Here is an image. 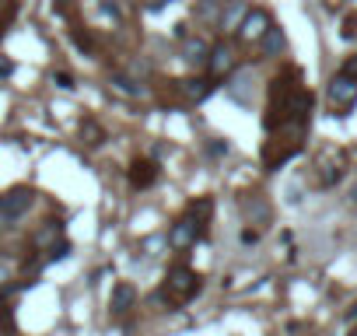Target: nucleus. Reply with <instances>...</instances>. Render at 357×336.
Returning a JSON list of instances; mask_svg holds the SVG:
<instances>
[{"instance_id": "1", "label": "nucleus", "mask_w": 357, "mask_h": 336, "mask_svg": "<svg viewBox=\"0 0 357 336\" xmlns=\"http://www.w3.org/2000/svg\"><path fill=\"white\" fill-rule=\"evenodd\" d=\"M200 273L190 270V266H172L168 277H165V287H161V298H168L172 305H186L200 294Z\"/></svg>"}, {"instance_id": "2", "label": "nucleus", "mask_w": 357, "mask_h": 336, "mask_svg": "<svg viewBox=\"0 0 357 336\" xmlns=\"http://www.w3.org/2000/svg\"><path fill=\"white\" fill-rule=\"evenodd\" d=\"M32 204H36V193L29 186H15L11 193H4V197H0V228L18 224L32 211Z\"/></svg>"}, {"instance_id": "3", "label": "nucleus", "mask_w": 357, "mask_h": 336, "mask_svg": "<svg viewBox=\"0 0 357 336\" xmlns=\"http://www.w3.org/2000/svg\"><path fill=\"white\" fill-rule=\"evenodd\" d=\"M326 98H329V105H333V112H336V116L350 112V109L357 105V81H354V77H347V74H336V77L329 81Z\"/></svg>"}, {"instance_id": "4", "label": "nucleus", "mask_w": 357, "mask_h": 336, "mask_svg": "<svg viewBox=\"0 0 357 336\" xmlns=\"http://www.w3.org/2000/svg\"><path fill=\"white\" fill-rule=\"evenodd\" d=\"M270 25H273L270 11H263V8H249V15L242 18V25H238V32H235V36H238L242 43H249V46H252V43H259V39L266 36V29H270Z\"/></svg>"}, {"instance_id": "5", "label": "nucleus", "mask_w": 357, "mask_h": 336, "mask_svg": "<svg viewBox=\"0 0 357 336\" xmlns=\"http://www.w3.org/2000/svg\"><path fill=\"white\" fill-rule=\"evenodd\" d=\"M235 67H238V56H235V49L231 46H225V43H218V46H211V60H207V70H211V77H231L235 74Z\"/></svg>"}, {"instance_id": "6", "label": "nucleus", "mask_w": 357, "mask_h": 336, "mask_svg": "<svg viewBox=\"0 0 357 336\" xmlns=\"http://www.w3.org/2000/svg\"><path fill=\"white\" fill-rule=\"evenodd\" d=\"M197 238H200V231H197V224H193L190 217L175 221V224L168 228V245H172V249H190V245H197Z\"/></svg>"}, {"instance_id": "7", "label": "nucleus", "mask_w": 357, "mask_h": 336, "mask_svg": "<svg viewBox=\"0 0 357 336\" xmlns=\"http://www.w3.org/2000/svg\"><path fill=\"white\" fill-rule=\"evenodd\" d=\"M249 15V4L245 0H225V8H221V32H238V25H242V18Z\"/></svg>"}, {"instance_id": "8", "label": "nucleus", "mask_w": 357, "mask_h": 336, "mask_svg": "<svg viewBox=\"0 0 357 336\" xmlns=\"http://www.w3.org/2000/svg\"><path fill=\"white\" fill-rule=\"evenodd\" d=\"M183 60H186L190 67H207V60H211V43L200 39V36H190V39L183 43Z\"/></svg>"}, {"instance_id": "9", "label": "nucleus", "mask_w": 357, "mask_h": 336, "mask_svg": "<svg viewBox=\"0 0 357 336\" xmlns=\"http://www.w3.org/2000/svg\"><path fill=\"white\" fill-rule=\"evenodd\" d=\"M158 179V165L154 161H133L130 165V186L133 190H147Z\"/></svg>"}, {"instance_id": "10", "label": "nucleus", "mask_w": 357, "mask_h": 336, "mask_svg": "<svg viewBox=\"0 0 357 336\" xmlns=\"http://www.w3.org/2000/svg\"><path fill=\"white\" fill-rule=\"evenodd\" d=\"M133 305H137V291H133V284H116V287H112V298H109L112 315H126Z\"/></svg>"}, {"instance_id": "11", "label": "nucleus", "mask_w": 357, "mask_h": 336, "mask_svg": "<svg viewBox=\"0 0 357 336\" xmlns=\"http://www.w3.org/2000/svg\"><path fill=\"white\" fill-rule=\"evenodd\" d=\"M178 91H183L190 102H204L214 91V84L207 77H186V81H178Z\"/></svg>"}, {"instance_id": "12", "label": "nucleus", "mask_w": 357, "mask_h": 336, "mask_svg": "<svg viewBox=\"0 0 357 336\" xmlns=\"http://www.w3.org/2000/svg\"><path fill=\"white\" fill-rule=\"evenodd\" d=\"M109 84H112L119 95H126V98H144V95H147V88H144L140 81L126 77V74H112V77H109Z\"/></svg>"}, {"instance_id": "13", "label": "nucleus", "mask_w": 357, "mask_h": 336, "mask_svg": "<svg viewBox=\"0 0 357 336\" xmlns=\"http://www.w3.org/2000/svg\"><path fill=\"white\" fill-rule=\"evenodd\" d=\"M211 214H214V204H211L207 197L193 204V214H190V221L197 224V231H200V238H204V235H207V228H211Z\"/></svg>"}, {"instance_id": "14", "label": "nucleus", "mask_w": 357, "mask_h": 336, "mask_svg": "<svg viewBox=\"0 0 357 336\" xmlns=\"http://www.w3.org/2000/svg\"><path fill=\"white\" fill-rule=\"evenodd\" d=\"M259 49H263V56H277V53H284V32H280L277 25H270L266 36L259 39Z\"/></svg>"}, {"instance_id": "15", "label": "nucleus", "mask_w": 357, "mask_h": 336, "mask_svg": "<svg viewBox=\"0 0 357 336\" xmlns=\"http://www.w3.org/2000/svg\"><path fill=\"white\" fill-rule=\"evenodd\" d=\"M242 211H245V214H249V217H252L256 224H266V221H270V207H266V204H263L259 197L245 200V204H242Z\"/></svg>"}, {"instance_id": "16", "label": "nucleus", "mask_w": 357, "mask_h": 336, "mask_svg": "<svg viewBox=\"0 0 357 336\" xmlns=\"http://www.w3.org/2000/svg\"><path fill=\"white\" fill-rule=\"evenodd\" d=\"M81 137H84V140L91 144V147H98V144L105 140V133H102V126H95L91 119H88V123H81Z\"/></svg>"}, {"instance_id": "17", "label": "nucleus", "mask_w": 357, "mask_h": 336, "mask_svg": "<svg viewBox=\"0 0 357 336\" xmlns=\"http://www.w3.org/2000/svg\"><path fill=\"white\" fill-rule=\"evenodd\" d=\"M56 235H60V221H50V224L36 235V245H46V242H50V238H56Z\"/></svg>"}, {"instance_id": "18", "label": "nucleus", "mask_w": 357, "mask_h": 336, "mask_svg": "<svg viewBox=\"0 0 357 336\" xmlns=\"http://www.w3.org/2000/svg\"><path fill=\"white\" fill-rule=\"evenodd\" d=\"M67 252H70V245H67V242H60V245H50V256H46V259H50V263H56V259H67Z\"/></svg>"}, {"instance_id": "19", "label": "nucleus", "mask_w": 357, "mask_h": 336, "mask_svg": "<svg viewBox=\"0 0 357 336\" xmlns=\"http://www.w3.org/2000/svg\"><path fill=\"white\" fill-rule=\"evenodd\" d=\"M343 39H354L357 36V15H350V18H343V32H340Z\"/></svg>"}, {"instance_id": "20", "label": "nucleus", "mask_w": 357, "mask_h": 336, "mask_svg": "<svg viewBox=\"0 0 357 336\" xmlns=\"http://www.w3.org/2000/svg\"><path fill=\"white\" fill-rule=\"evenodd\" d=\"M53 84H56V88H63V91H70V88H74V77L60 70V74H53Z\"/></svg>"}, {"instance_id": "21", "label": "nucleus", "mask_w": 357, "mask_h": 336, "mask_svg": "<svg viewBox=\"0 0 357 336\" xmlns=\"http://www.w3.org/2000/svg\"><path fill=\"white\" fill-rule=\"evenodd\" d=\"M340 74H347V77H354V81H357V56H350V60L340 67Z\"/></svg>"}, {"instance_id": "22", "label": "nucleus", "mask_w": 357, "mask_h": 336, "mask_svg": "<svg viewBox=\"0 0 357 336\" xmlns=\"http://www.w3.org/2000/svg\"><path fill=\"white\" fill-rule=\"evenodd\" d=\"M242 242H245V245H256V242H259V231L245 228V231H242Z\"/></svg>"}, {"instance_id": "23", "label": "nucleus", "mask_w": 357, "mask_h": 336, "mask_svg": "<svg viewBox=\"0 0 357 336\" xmlns=\"http://www.w3.org/2000/svg\"><path fill=\"white\" fill-rule=\"evenodd\" d=\"M15 74V63L11 60H0V77H11Z\"/></svg>"}, {"instance_id": "24", "label": "nucleus", "mask_w": 357, "mask_h": 336, "mask_svg": "<svg viewBox=\"0 0 357 336\" xmlns=\"http://www.w3.org/2000/svg\"><path fill=\"white\" fill-rule=\"evenodd\" d=\"M8 277H11V270H8V266H4V263H0V284H4V280H8Z\"/></svg>"}, {"instance_id": "25", "label": "nucleus", "mask_w": 357, "mask_h": 336, "mask_svg": "<svg viewBox=\"0 0 357 336\" xmlns=\"http://www.w3.org/2000/svg\"><path fill=\"white\" fill-rule=\"evenodd\" d=\"M347 322H357V305H354V308L347 312Z\"/></svg>"}, {"instance_id": "26", "label": "nucleus", "mask_w": 357, "mask_h": 336, "mask_svg": "<svg viewBox=\"0 0 357 336\" xmlns=\"http://www.w3.org/2000/svg\"><path fill=\"white\" fill-rule=\"evenodd\" d=\"M350 204H357V186H354V190H350Z\"/></svg>"}, {"instance_id": "27", "label": "nucleus", "mask_w": 357, "mask_h": 336, "mask_svg": "<svg viewBox=\"0 0 357 336\" xmlns=\"http://www.w3.org/2000/svg\"><path fill=\"white\" fill-rule=\"evenodd\" d=\"M350 336H357V333H350Z\"/></svg>"}]
</instances>
